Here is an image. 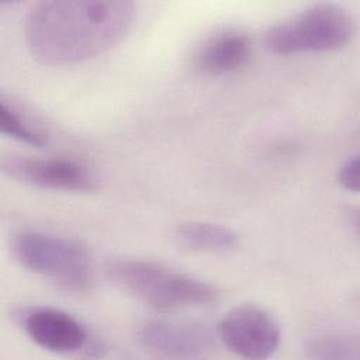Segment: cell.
Returning a JSON list of instances; mask_svg holds the SVG:
<instances>
[{
	"instance_id": "3",
	"label": "cell",
	"mask_w": 360,
	"mask_h": 360,
	"mask_svg": "<svg viewBox=\"0 0 360 360\" xmlns=\"http://www.w3.org/2000/svg\"><path fill=\"white\" fill-rule=\"evenodd\" d=\"M17 262L60 290L83 292L91 284V260L84 245L42 231H21L11 245Z\"/></svg>"
},
{
	"instance_id": "5",
	"label": "cell",
	"mask_w": 360,
	"mask_h": 360,
	"mask_svg": "<svg viewBox=\"0 0 360 360\" xmlns=\"http://www.w3.org/2000/svg\"><path fill=\"white\" fill-rule=\"evenodd\" d=\"M217 335L231 352L245 359H267L280 343L277 322L264 309L249 304L235 307L224 315Z\"/></svg>"
},
{
	"instance_id": "10",
	"label": "cell",
	"mask_w": 360,
	"mask_h": 360,
	"mask_svg": "<svg viewBox=\"0 0 360 360\" xmlns=\"http://www.w3.org/2000/svg\"><path fill=\"white\" fill-rule=\"evenodd\" d=\"M174 235L181 246L197 252L226 253L239 245V236L235 231L212 222H183L176 228Z\"/></svg>"
},
{
	"instance_id": "13",
	"label": "cell",
	"mask_w": 360,
	"mask_h": 360,
	"mask_svg": "<svg viewBox=\"0 0 360 360\" xmlns=\"http://www.w3.org/2000/svg\"><path fill=\"white\" fill-rule=\"evenodd\" d=\"M339 181L340 184L350 190V191H357L359 190V159L357 156L349 158L339 169Z\"/></svg>"
},
{
	"instance_id": "6",
	"label": "cell",
	"mask_w": 360,
	"mask_h": 360,
	"mask_svg": "<svg viewBox=\"0 0 360 360\" xmlns=\"http://www.w3.org/2000/svg\"><path fill=\"white\" fill-rule=\"evenodd\" d=\"M3 172L28 186L63 191H93L98 186L96 174L83 163L66 158H22L3 160Z\"/></svg>"
},
{
	"instance_id": "11",
	"label": "cell",
	"mask_w": 360,
	"mask_h": 360,
	"mask_svg": "<svg viewBox=\"0 0 360 360\" xmlns=\"http://www.w3.org/2000/svg\"><path fill=\"white\" fill-rule=\"evenodd\" d=\"M0 127L3 134L30 146L44 148L48 143L46 134L21 115L4 98L0 100Z\"/></svg>"
},
{
	"instance_id": "9",
	"label": "cell",
	"mask_w": 360,
	"mask_h": 360,
	"mask_svg": "<svg viewBox=\"0 0 360 360\" xmlns=\"http://www.w3.org/2000/svg\"><path fill=\"white\" fill-rule=\"evenodd\" d=\"M250 41L239 31L228 30L210 38L195 55V65L210 75H225L238 70L250 58Z\"/></svg>"
},
{
	"instance_id": "1",
	"label": "cell",
	"mask_w": 360,
	"mask_h": 360,
	"mask_svg": "<svg viewBox=\"0 0 360 360\" xmlns=\"http://www.w3.org/2000/svg\"><path fill=\"white\" fill-rule=\"evenodd\" d=\"M135 4L128 0H52L34 6L24 27L31 55L44 65L66 66L91 59L129 31Z\"/></svg>"
},
{
	"instance_id": "2",
	"label": "cell",
	"mask_w": 360,
	"mask_h": 360,
	"mask_svg": "<svg viewBox=\"0 0 360 360\" xmlns=\"http://www.w3.org/2000/svg\"><path fill=\"white\" fill-rule=\"evenodd\" d=\"M107 273L122 290L159 311L204 307L218 297L211 284L148 260L114 259Z\"/></svg>"
},
{
	"instance_id": "8",
	"label": "cell",
	"mask_w": 360,
	"mask_h": 360,
	"mask_svg": "<svg viewBox=\"0 0 360 360\" xmlns=\"http://www.w3.org/2000/svg\"><path fill=\"white\" fill-rule=\"evenodd\" d=\"M20 325L39 347L52 353H76L89 343V332L75 316L60 309L35 307L20 315Z\"/></svg>"
},
{
	"instance_id": "7",
	"label": "cell",
	"mask_w": 360,
	"mask_h": 360,
	"mask_svg": "<svg viewBox=\"0 0 360 360\" xmlns=\"http://www.w3.org/2000/svg\"><path fill=\"white\" fill-rule=\"evenodd\" d=\"M139 343L165 357H198L214 346V333L201 323L152 319L139 325Z\"/></svg>"
},
{
	"instance_id": "12",
	"label": "cell",
	"mask_w": 360,
	"mask_h": 360,
	"mask_svg": "<svg viewBox=\"0 0 360 360\" xmlns=\"http://www.w3.org/2000/svg\"><path fill=\"white\" fill-rule=\"evenodd\" d=\"M309 354L314 359L346 360L359 357V345L346 336H323L314 340L309 346Z\"/></svg>"
},
{
	"instance_id": "4",
	"label": "cell",
	"mask_w": 360,
	"mask_h": 360,
	"mask_svg": "<svg viewBox=\"0 0 360 360\" xmlns=\"http://www.w3.org/2000/svg\"><path fill=\"white\" fill-rule=\"evenodd\" d=\"M354 32V18L345 7L319 3L271 27L266 45L277 55L330 52L346 46Z\"/></svg>"
}]
</instances>
